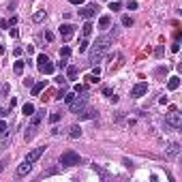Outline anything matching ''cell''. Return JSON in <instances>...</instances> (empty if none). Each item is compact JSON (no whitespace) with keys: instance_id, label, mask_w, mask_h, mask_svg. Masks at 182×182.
I'll list each match as a JSON object with an SVG mask.
<instances>
[{"instance_id":"9a60e30c","label":"cell","mask_w":182,"mask_h":182,"mask_svg":"<svg viewBox=\"0 0 182 182\" xmlns=\"http://www.w3.org/2000/svg\"><path fill=\"white\" fill-rule=\"evenodd\" d=\"M21 113L30 118L32 113H34V105H32V103H24V105H21Z\"/></svg>"},{"instance_id":"cb8c5ba5","label":"cell","mask_w":182,"mask_h":182,"mask_svg":"<svg viewBox=\"0 0 182 182\" xmlns=\"http://www.w3.org/2000/svg\"><path fill=\"white\" fill-rule=\"evenodd\" d=\"M45 19V11H37L34 15H32V21H37V24H39V21H43Z\"/></svg>"},{"instance_id":"ac0fdd59","label":"cell","mask_w":182,"mask_h":182,"mask_svg":"<svg viewBox=\"0 0 182 182\" xmlns=\"http://www.w3.org/2000/svg\"><path fill=\"white\" fill-rule=\"evenodd\" d=\"M69 135H71L73 139H79V137H81V129H79L77 124H73V126L69 129Z\"/></svg>"},{"instance_id":"b9f144b4","label":"cell","mask_w":182,"mask_h":182,"mask_svg":"<svg viewBox=\"0 0 182 182\" xmlns=\"http://www.w3.org/2000/svg\"><path fill=\"white\" fill-rule=\"evenodd\" d=\"M21 52H24L21 47H15V49H13V54H15V56H21Z\"/></svg>"},{"instance_id":"484cf974","label":"cell","mask_w":182,"mask_h":182,"mask_svg":"<svg viewBox=\"0 0 182 182\" xmlns=\"http://www.w3.org/2000/svg\"><path fill=\"white\" fill-rule=\"evenodd\" d=\"M62 99H64V103H66V105H71V101L75 99V92H64V97H62Z\"/></svg>"},{"instance_id":"7402d4cb","label":"cell","mask_w":182,"mask_h":182,"mask_svg":"<svg viewBox=\"0 0 182 182\" xmlns=\"http://www.w3.org/2000/svg\"><path fill=\"white\" fill-rule=\"evenodd\" d=\"M88 47H90V43H88V39L84 37V39L79 41V54H86V52H88Z\"/></svg>"},{"instance_id":"836d02e7","label":"cell","mask_w":182,"mask_h":182,"mask_svg":"<svg viewBox=\"0 0 182 182\" xmlns=\"http://www.w3.org/2000/svg\"><path fill=\"white\" fill-rule=\"evenodd\" d=\"M9 92V84H5V86H0V94H7Z\"/></svg>"},{"instance_id":"1f68e13d","label":"cell","mask_w":182,"mask_h":182,"mask_svg":"<svg viewBox=\"0 0 182 182\" xmlns=\"http://www.w3.org/2000/svg\"><path fill=\"white\" fill-rule=\"evenodd\" d=\"M45 39H47V41H54V32H52V30H45Z\"/></svg>"},{"instance_id":"f1b7e54d","label":"cell","mask_w":182,"mask_h":182,"mask_svg":"<svg viewBox=\"0 0 182 182\" xmlns=\"http://www.w3.org/2000/svg\"><path fill=\"white\" fill-rule=\"evenodd\" d=\"M126 9H129V11H135V9H137V0H129V2H126Z\"/></svg>"},{"instance_id":"74e56055","label":"cell","mask_w":182,"mask_h":182,"mask_svg":"<svg viewBox=\"0 0 182 182\" xmlns=\"http://www.w3.org/2000/svg\"><path fill=\"white\" fill-rule=\"evenodd\" d=\"M15 24H17V15H13V17L9 19V26H15Z\"/></svg>"},{"instance_id":"ffe728a7","label":"cell","mask_w":182,"mask_h":182,"mask_svg":"<svg viewBox=\"0 0 182 182\" xmlns=\"http://www.w3.org/2000/svg\"><path fill=\"white\" fill-rule=\"evenodd\" d=\"M13 71H15V75H21V73H24V60H15Z\"/></svg>"},{"instance_id":"4dcf8cb0","label":"cell","mask_w":182,"mask_h":182,"mask_svg":"<svg viewBox=\"0 0 182 182\" xmlns=\"http://www.w3.org/2000/svg\"><path fill=\"white\" fill-rule=\"evenodd\" d=\"M0 133L7 135V122H5V120H0Z\"/></svg>"},{"instance_id":"30bf717a","label":"cell","mask_w":182,"mask_h":182,"mask_svg":"<svg viewBox=\"0 0 182 182\" xmlns=\"http://www.w3.org/2000/svg\"><path fill=\"white\" fill-rule=\"evenodd\" d=\"M167 124L171 126V129H180L182 126V116H180V113L174 109L171 113H169V116H167Z\"/></svg>"},{"instance_id":"7c38bea8","label":"cell","mask_w":182,"mask_h":182,"mask_svg":"<svg viewBox=\"0 0 182 182\" xmlns=\"http://www.w3.org/2000/svg\"><path fill=\"white\" fill-rule=\"evenodd\" d=\"M30 171H32V165L24 161V163H21V165H19V167L15 169V176H17V178H24V176H28Z\"/></svg>"},{"instance_id":"d590c367","label":"cell","mask_w":182,"mask_h":182,"mask_svg":"<svg viewBox=\"0 0 182 182\" xmlns=\"http://www.w3.org/2000/svg\"><path fill=\"white\" fill-rule=\"evenodd\" d=\"M7 116H9V109L2 107V109H0V118H7Z\"/></svg>"},{"instance_id":"5b68a950","label":"cell","mask_w":182,"mask_h":182,"mask_svg":"<svg viewBox=\"0 0 182 182\" xmlns=\"http://www.w3.org/2000/svg\"><path fill=\"white\" fill-rule=\"evenodd\" d=\"M88 105V97H86V92H84V97H79V94H75V99L71 101V105H69V109L73 111V113H77L79 109H84Z\"/></svg>"},{"instance_id":"e575fe53","label":"cell","mask_w":182,"mask_h":182,"mask_svg":"<svg viewBox=\"0 0 182 182\" xmlns=\"http://www.w3.org/2000/svg\"><path fill=\"white\" fill-rule=\"evenodd\" d=\"M9 34H11V37H13V39H15V37H17V34H19V30H17V28H9Z\"/></svg>"},{"instance_id":"ba28073f","label":"cell","mask_w":182,"mask_h":182,"mask_svg":"<svg viewBox=\"0 0 182 182\" xmlns=\"http://www.w3.org/2000/svg\"><path fill=\"white\" fill-rule=\"evenodd\" d=\"M73 34H75V26H73V24H62V26H60V37H62V41L73 39Z\"/></svg>"},{"instance_id":"3957f363","label":"cell","mask_w":182,"mask_h":182,"mask_svg":"<svg viewBox=\"0 0 182 182\" xmlns=\"http://www.w3.org/2000/svg\"><path fill=\"white\" fill-rule=\"evenodd\" d=\"M37 69H39L43 75H52L56 66L49 62V58L45 56V54H39V56H37Z\"/></svg>"},{"instance_id":"83f0119b","label":"cell","mask_w":182,"mask_h":182,"mask_svg":"<svg viewBox=\"0 0 182 182\" xmlns=\"http://www.w3.org/2000/svg\"><path fill=\"white\" fill-rule=\"evenodd\" d=\"M60 118H62V113H60V111H54L52 116H49V122H52V124H56V122H58Z\"/></svg>"},{"instance_id":"4fadbf2b","label":"cell","mask_w":182,"mask_h":182,"mask_svg":"<svg viewBox=\"0 0 182 182\" xmlns=\"http://www.w3.org/2000/svg\"><path fill=\"white\" fill-rule=\"evenodd\" d=\"M178 154H180V144L171 142V144L167 146V150H165V156H167V158H176Z\"/></svg>"},{"instance_id":"9c48e42d","label":"cell","mask_w":182,"mask_h":182,"mask_svg":"<svg viewBox=\"0 0 182 182\" xmlns=\"http://www.w3.org/2000/svg\"><path fill=\"white\" fill-rule=\"evenodd\" d=\"M97 11H99V9H97V5H86V7H81V9H79V15H81L84 19H92V17L97 15Z\"/></svg>"},{"instance_id":"7a4b0ae2","label":"cell","mask_w":182,"mask_h":182,"mask_svg":"<svg viewBox=\"0 0 182 182\" xmlns=\"http://www.w3.org/2000/svg\"><path fill=\"white\" fill-rule=\"evenodd\" d=\"M79 161H81V156H79L75 150H66V152H62V154H60V165H62V167L79 165Z\"/></svg>"},{"instance_id":"ab89813d","label":"cell","mask_w":182,"mask_h":182,"mask_svg":"<svg viewBox=\"0 0 182 182\" xmlns=\"http://www.w3.org/2000/svg\"><path fill=\"white\" fill-rule=\"evenodd\" d=\"M154 54H156V56H163V54H165V47H156Z\"/></svg>"},{"instance_id":"603a6c76","label":"cell","mask_w":182,"mask_h":182,"mask_svg":"<svg viewBox=\"0 0 182 182\" xmlns=\"http://www.w3.org/2000/svg\"><path fill=\"white\" fill-rule=\"evenodd\" d=\"M71 56V47H69V45H62V47H60V58H69Z\"/></svg>"},{"instance_id":"f546056e","label":"cell","mask_w":182,"mask_h":182,"mask_svg":"<svg viewBox=\"0 0 182 182\" xmlns=\"http://www.w3.org/2000/svg\"><path fill=\"white\" fill-rule=\"evenodd\" d=\"M109 11H120V2H118V0H111V5H109Z\"/></svg>"},{"instance_id":"8d00e7d4","label":"cell","mask_w":182,"mask_h":182,"mask_svg":"<svg viewBox=\"0 0 182 182\" xmlns=\"http://www.w3.org/2000/svg\"><path fill=\"white\" fill-rule=\"evenodd\" d=\"M7 163H9V161H7V158H5V161H0V174H2V171H5V167H7Z\"/></svg>"},{"instance_id":"60d3db41","label":"cell","mask_w":182,"mask_h":182,"mask_svg":"<svg viewBox=\"0 0 182 182\" xmlns=\"http://www.w3.org/2000/svg\"><path fill=\"white\" fill-rule=\"evenodd\" d=\"M69 2H71V5H79V7H81V5L86 2V0H69Z\"/></svg>"},{"instance_id":"8992f818","label":"cell","mask_w":182,"mask_h":182,"mask_svg":"<svg viewBox=\"0 0 182 182\" xmlns=\"http://www.w3.org/2000/svg\"><path fill=\"white\" fill-rule=\"evenodd\" d=\"M43 152H45V146H39V148H32V150L28 152V156L24 158V161H26V163H30V165H34V163L39 161V158L43 156Z\"/></svg>"},{"instance_id":"8fae6325","label":"cell","mask_w":182,"mask_h":182,"mask_svg":"<svg viewBox=\"0 0 182 182\" xmlns=\"http://www.w3.org/2000/svg\"><path fill=\"white\" fill-rule=\"evenodd\" d=\"M94 116H97V111H94L92 107H88V105H86L84 109L77 111V118H79V120H92Z\"/></svg>"},{"instance_id":"4316f807","label":"cell","mask_w":182,"mask_h":182,"mask_svg":"<svg viewBox=\"0 0 182 182\" xmlns=\"http://www.w3.org/2000/svg\"><path fill=\"white\" fill-rule=\"evenodd\" d=\"M122 26H124V28H131V26H133V17L124 15V17H122Z\"/></svg>"},{"instance_id":"6da1fadb","label":"cell","mask_w":182,"mask_h":182,"mask_svg":"<svg viewBox=\"0 0 182 182\" xmlns=\"http://www.w3.org/2000/svg\"><path fill=\"white\" fill-rule=\"evenodd\" d=\"M111 43H113V34H103V37H99L97 39V43L92 45V49H90V64H97V62H101L103 60V56L109 52V47H111Z\"/></svg>"},{"instance_id":"7bdbcfd3","label":"cell","mask_w":182,"mask_h":182,"mask_svg":"<svg viewBox=\"0 0 182 182\" xmlns=\"http://www.w3.org/2000/svg\"><path fill=\"white\" fill-rule=\"evenodd\" d=\"M5 52H7V49H5V45H0V56H2Z\"/></svg>"},{"instance_id":"277c9868","label":"cell","mask_w":182,"mask_h":182,"mask_svg":"<svg viewBox=\"0 0 182 182\" xmlns=\"http://www.w3.org/2000/svg\"><path fill=\"white\" fill-rule=\"evenodd\" d=\"M43 118H45V109H39V111L34 109V113L30 116V133L26 131V139H30V137H32V131L41 124V120H43Z\"/></svg>"},{"instance_id":"d6986e66","label":"cell","mask_w":182,"mask_h":182,"mask_svg":"<svg viewBox=\"0 0 182 182\" xmlns=\"http://www.w3.org/2000/svg\"><path fill=\"white\" fill-rule=\"evenodd\" d=\"M178 86H180V77H169V81H167V88L169 90H178Z\"/></svg>"},{"instance_id":"44dd1931","label":"cell","mask_w":182,"mask_h":182,"mask_svg":"<svg viewBox=\"0 0 182 182\" xmlns=\"http://www.w3.org/2000/svg\"><path fill=\"white\" fill-rule=\"evenodd\" d=\"M66 75H69V79H75V77H77V66H75V64L66 66Z\"/></svg>"},{"instance_id":"5bb4252c","label":"cell","mask_w":182,"mask_h":182,"mask_svg":"<svg viewBox=\"0 0 182 182\" xmlns=\"http://www.w3.org/2000/svg\"><path fill=\"white\" fill-rule=\"evenodd\" d=\"M45 86H47V81H45V79H43V81H39V84H32V97H39V94L43 92V88H45Z\"/></svg>"},{"instance_id":"d6a6232c","label":"cell","mask_w":182,"mask_h":182,"mask_svg":"<svg viewBox=\"0 0 182 182\" xmlns=\"http://www.w3.org/2000/svg\"><path fill=\"white\" fill-rule=\"evenodd\" d=\"M56 66H58V69H64V66H66V58H60V62Z\"/></svg>"},{"instance_id":"52a82bcc","label":"cell","mask_w":182,"mask_h":182,"mask_svg":"<svg viewBox=\"0 0 182 182\" xmlns=\"http://www.w3.org/2000/svg\"><path fill=\"white\" fill-rule=\"evenodd\" d=\"M148 92V81H139V84H135L133 88H131V97L133 99H139V97H144Z\"/></svg>"},{"instance_id":"e0dca14e","label":"cell","mask_w":182,"mask_h":182,"mask_svg":"<svg viewBox=\"0 0 182 182\" xmlns=\"http://www.w3.org/2000/svg\"><path fill=\"white\" fill-rule=\"evenodd\" d=\"M109 24H111V17L109 15H101L99 17V28H109Z\"/></svg>"},{"instance_id":"d4e9b609","label":"cell","mask_w":182,"mask_h":182,"mask_svg":"<svg viewBox=\"0 0 182 182\" xmlns=\"http://www.w3.org/2000/svg\"><path fill=\"white\" fill-rule=\"evenodd\" d=\"M73 92H75V94H84V92H86V86H84V84H75Z\"/></svg>"},{"instance_id":"2e32d148","label":"cell","mask_w":182,"mask_h":182,"mask_svg":"<svg viewBox=\"0 0 182 182\" xmlns=\"http://www.w3.org/2000/svg\"><path fill=\"white\" fill-rule=\"evenodd\" d=\"M92 21H90V19H86V24L81 26V32H84V37H90V34H92Z\"/></svg>"},{"instance_id":"f35d334b","label":"cell","mask_w":182,"mask_h":182,"mask_svg":"<svg viewBox=\"0 0 182 182\" xmlns=\"http://www.w3.org/2000/svg\"><path fill=\"white\" fill-rule=\"evenodd\" d=\"M178 49H180V43H178V41H176V43H174V45H171V52H174V54H176V52H178Z\"/></svg>"}]
</instances>
